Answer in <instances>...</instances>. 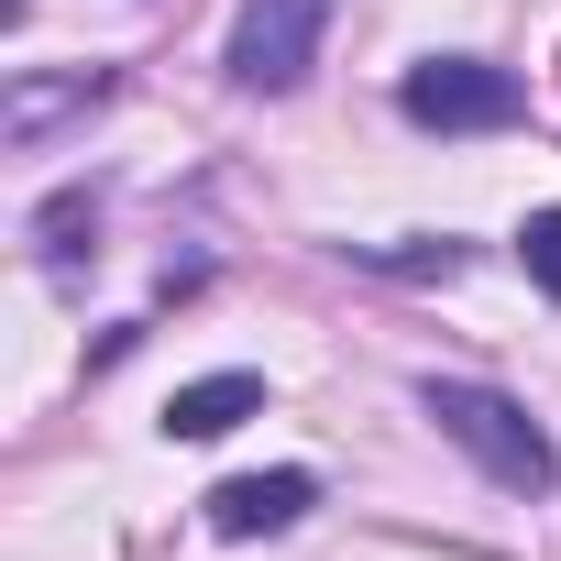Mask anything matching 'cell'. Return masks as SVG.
<instances>
[{"mask_svg":"<svg viewBox=\"0 0 561 561\" xmlns=\"http://www.w3.org/2000/svg\"><path fill=\"white\" fill-rule=\"evenodd\" d=\"M419 408L440 419V440H462L495 484H517V495H539L550 473H561V451H550V430L517 408V397H495V386H473V375H430L419 386Z\"/></svg>","mask_w":561,"mask_h":561,"instance_id":"6da1fadb","label":"cell"},{"mask_svg":"<svg viewBox=\"0 0 561 561\" xmlns=\"http://www.w3.org/2000/svg\"><path fill=\"white\" fill-rule=\"evenodd\" d=\"M397 111H408L419 133H506V122L528 111V89H517V67H484V56H430V67H408Z\"/></svg>","mask_w":561,"mask_h":561,"instance_id":"7a4b0ae2","label":"cell"},{"mask_svg":"<svg viewBox=\"0 0 561 561\" xmlns=\"http://www.w3.org/2000/svg\"><path fill=\"white\" fill-rule=\"evenodd\" d=\"M320 23H331V0H242V23H231V78L264 89V100H287V89L320 67Z\"/></svg>","mask_w":561,"mask_h":561,"instance_id":"3957f363","label":"cell"},{"mask_svg":"<svg viewBox=\"0 0 561 561\" xmlns=\"http://www.w3.org/2000/svg\"><path fill=\"white\" fill-rule=\"evenodd\" d=\"M309 506H320V473H231V484H209V528L220 539H275Z\"/></svg>","mask_w":561,"mask_h":561,"instance_id":"277c9868","label":"cell"},{"mask_svg":"<svg viewBox=\"0 0 561 561\" xmlns=\"http://www.w3.org/2000/svg\"><path fill=\"white\" fill-rule=\"evenodd\" d=\"M253 408H264V375H198V386L165 397V440H220V430H242Z\"/></svg>","mask_w":561,"mask_h":561,"instance_id":"5b68a950","label":"cell"},{"mask_svg":"<svg viewBox=\"0 0 561 561\" xmlns=\"http://www.w3.org/2000/svg\"><path fill=\"white\" fill-rule=\"evenodd\" d=\"M111 78L100 67H78V78H12V100H0V133H12V144H45L67 111H89Z\"/></svg>","mask_w":561,"mask_h":561,"instance_id":"8992f818","label":"cell"},{"mask_svg":"<svg viewBox=\"0 0 561 561\" xmlns=\"http://www.w3.org/2000/svg\"><path fill=\"white\" fill-rule=\"evenodd\" d=\"M89 231H100V198H89V187H67V198H45V209H34V242H45V264H56V275L89 253Z\"/></svg>","mask_w":561,"mask_h":561,"instance_id":"52a82bcc","label":"cell"},{"mask_svg":"<svg viewBox=\"0 0 561 561\" xmlns=\"http://www.w3.org/2000/svg\"><path fill=\"white\" fill-rule=\"evenodd\" d=\"M517 264H528L539 298H561V209H528L517 220Z\"/></svg>","mask_w":561,"mask_h":561,"instance_id":"ba28073f","label":"cell"},{"mask_svg":"<svg viewBox=\"0 0 561 561\" xmlns=\"http://www.w3.org/2000/svg\"><path fill=\"white\" fill-rule=\"evenodd\" d=\"M375 264H386V275H462V242H451V231H440V242L419 231V242H375Z\"/></svg>","mask_w":561,"mask_h":561,"instance_id":"9c48e42d","label":"cell"}]
</instances>
